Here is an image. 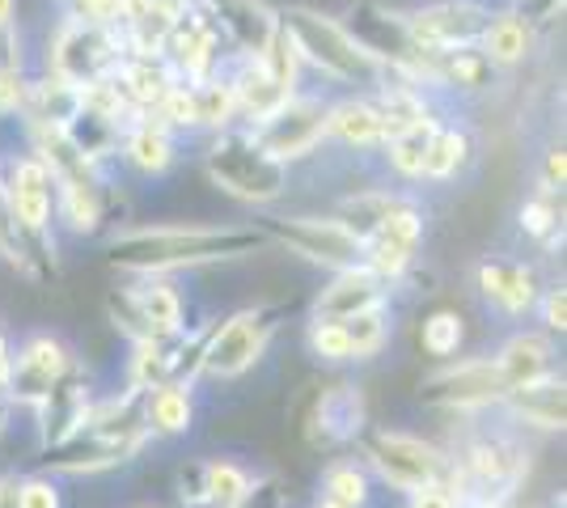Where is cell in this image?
Masks as SVG:
<instances>
[{
	"instance_id": "1",
	"label": "cell",
	"mask_w": 567,
	"mask_h": 508,
	"mask_svg": "<svg viewBox=\"0 0 567 508\" xmlns=\"http://www.w3.org/2000/svg\"><path fill=\"white\" fill-rule=\"evenodd\" d=\"M271 238L259 225H204V220H162L127 225L106 238V255L123 276H178L234 263L267 250Z\"/></svg>"
},
{
	"instance_id": "2",
	"label": "cell",
	"mask_w": 567,
	"mask_h": 508,
	"mask_svg": "<svg viewBox=\"0 0 567 508\" xmlns=\"http://www.w3.org/2000/svg\"><path fill=\"white\" fill-rule=\"evenodd\" d=\"M280 30L288 34L306 76L313 73L318 81L339 85L348 94H373L385 81V64L378 55H369L355 43L352 30L322 9L288 4V9H280Z\"/></svg>"
},
{
	"instance_id": "3",
	"label": "cell",
	"mask_w": 567,
	"mask_h": 508,
	"mask_svg": "<svg viewBox=\"0 0 567 508\" xmlns=\"http://www.w3.org/2000/svg\"><path fill=\"white\" fill-rule=\"evenodd\" d=\"M204 174L220 195H229L246 208H259V212L292 195V169L276 162L241 123L216 136H204Z\"/></svg>"
},
{
	"instance_id": "4",
	"label": "cell",
	"mask_w": 567,
	"mask_h": 508,
	"mask_svg": "<svg viewBox=\"0 0 567 508\" xmlns=\"http://www.w3.org/2000/svg\"><path fill=\"white\" fill-rule=\"evenodd\" d=\"M280 318L284 305H241L213 322L195 386H229V382H241L250 369H259L271 348V335L280 331Z\"/></svg>"
},
{
	"instance_id": "5",
	"label": "cell",
	"mask_w": 567,
	"mask_h": 508,
	"mask_svg": "<svg viewBox=\"0 0 567 508\" xmlns=\"http://www.w3.org/2000/svg\"><path fill=\"white\" fill-rule=\"evenodd\" d=\"M355 445H360L364 470L373 475V484L381 491L411 496V491H424L432 484H445L450 449L436 440L402 433V428H369Z\"/></svg>"
},
{
	"instance_id": "6",
	"label": "cell",
	"mask_w": 567,
	"mask_h": 508,
	"mask_svg": "<svg viewBox=\"0 0 567 508\" xmlns=\"http://www.w3.org/2000/svg\"><path fill=\"white\" fill-rule=\"evenodd\" d=\"M106 310L118 331L127 335V343L174 339L195 326L187 322V297L174 284V276H127L123 289L111 292Z\"/></svg>"
},
{
	"instance_id": "7",
	"label": "cell",
	"mask_w": 567,
	"mask_h": 508,
	"mask_svg": "<svg viewBox=\"0 0 567 508\" xmlns=\"http://www.w3.org/2000/svg\"><path fill=\"white\" fill-rule=\"evenodd\" d=\"M259 229L271 238V246H284L288 255L322 271H343L364 259V242L334 212H288V217L262 212Z\"/></svg>"
},
{
	"instance_id": "8",
	"label": "cell",
	"mask_w": 567,
	"mask_h": 508,
	"mask_svg": "<svg viewBox=\"0 0 567 508\" xmlns=\"http://www.w3.org/2000/svg\"><path fill=\"white\" fill-rule=\"evenodd\" d=\"M504 394H508V382L492 356H453L420 382V403L453 419L492 415Z\"/></svg>"
},
{
	"instance_id": "9",
	"label": "cell",
	"mask_w": 567,
	"mask_h": 508,
	"mask_svg": "<svg viewBox=\"0 0 567 508\" xmlns=\"http://www.w3.org/2000/svg\"><path fill=\"white\" fill-rule=\"evenodd\" d=\"M76 364H81V356L64 335H55V331L25 335L13 348V364H9V386H4L9 407L22 415L39 412Z\"/></svg>"
},
{
	"instance_id": "10",
	"label": "cell",
	"mask_w": 567,
	"mask_h": 508,
	"mask_svg": "<svg viewBox=\"0 0 567 508\" xmlns=\"http://www.w3.org/2000/svg\"><path fill=\"white\" fill-rule=\"evenodd\" d=\"M0 187H4V204H9L13 220L22 225L25 238L51 255L55 250V195H60L55 174L22 145L9 157H0Z\"/></svg>"
},
{
	"instance_id": "11",
	"label": "cell",
	"mask_w": 567,
	"mask_h": 508,
	"mask_svg": "<svg viewBox=\"0 0 567 508\" xmlns=\"http://www.w3.org/2000/svg\"><path fill=\"white\" fill-rule=\"evenodd\" d=\"M123 55L127 48H123V34L115 25L60 18V25L48 39V73L64 76L72 85H94L115 73Z\"/></svg>"
},
{
	"instance_id": "12",
	"label": "cell",
	"mask_w": 567,
	"mask_h": 508,
	"mask_svg": "<svg viewBox=\"0 0 567 508\" xmlns=\"http://www.w3.org/2000/svg\"><path fill=\"white\" fill-rule=\"evenodd\" d=\"M327 102L331 97L322 90H301L288 97L276 115L255 123L250 136L288 169L318 162V153L327 148Z\"/></svg>"
},
{
	"instance_id": "13",
	"label": "cell",
	"mask_w": 567,
	"mask_h": 508,
	"mask_svg": "<svg viewBox=\"0 0 567 508\" xmlns=\"http://www.w3.org/2000/svg\"><path fill=\"white\" fill-rule=\"evenodd\" d=\"M492 0H427L420 9L402 13V30L420 55L478 48L483 25L492 22Z\"/></svg>"
},
{
	"instance_id": "14",
	"label": "cell",
	"mask_w": 567,
	"mask_h": 508,
	"mask_svg": "<svg viewBox=\"0 0 567 508\" xmlns=\"http://www.w3.org/2000/svg\"><path fill=\"white\" fill-rule=\"evenodd\" d=\"M474 284H478L483 305L496 318H504V322L534 318V305H538V297L546 289L543 276H538V263L513 259V255H483L474 263Z\"/></svg>"
},
{
	"instance_id": "15",
	"label": "cell",
	"mask_w": 567,
	"mask_h": 508,
	"mask_svg": "<svg viewBox=\"0 0 567 508\" xmlns=\"http://www.w3.org/2000/svg\"><path fill=\"white\" fill-rule=\"evenodd\" d=\"M364 433H369V398L355 382H331L313 394L306 415L309 449L339 454V449L355 445Z\"/></svg>"
},
{
	"instance_id": "16",
	"label": "cell",
	"mask_w": 567,
	"mask_h": 508,
	"mask_svg": "<svg viewBox=\"0 0 567 508\" xmlns=\"http://www.w3.org/2000/svg\"><path fill=\"white\" fill-rule=\"evenodd\" d=\"M162 60L174 69V76H178L183 85L208 81V76L229 69V51L220 43L216 25L208 22V13L195 9V4H190L178 22L169 25L166 43H162Z\"/></svg>"
},
{
	"instance_id": "17",
	"label": "cell",
	"mask_w": 567,
	"mask_h": 508,
	"mask_svg": "<svg viewBox=\"0 0 567 508\" xmlns=\"http://www.w3.org/2000/svg\"><path fill=\"white\" fill-rule=\"evenodd\" d=\"M195 9L208 13L229 60H255L280 34V9L267 0H195Z\"/></svg>"
},
{
	"instance_id": "18",
	"label": "cell",
	"mask_w": 567,
	"mask_h": 508,
	"mask_svg": "<svg viewBox=\"0 0 567 508\" xmlns=\"http://www.w3.org/2000/svg\"><path fill=\"white\" fill-rule=\"evenodd\" d=\"M390 305H394V289L385 280H378L364 263H355L327 276V284L309 301V318H339L343 322V318L390 310Z\"/></svg>"
},
{
	"instance_id": "19",
	"label": "cell",
	"mask_w": 567,
	"mask_h": 508,
	"mask_svg": "<svg viewBox=\"0 0 567 508\" xmlns=\"http://www.w3.org/2000/svg\"><path fill=\"white\" fill-rule=\"evenodd\" d=\"M499 419H508L517 433H564L567 419V386L564 373H546L538 382L513 386L499 398Z\"/></svg>"
},
{
	"instance_id": "20",
	"label": "cell",
	"mask_w": 567,
	"mask_h": 508,
	"mask_svg": "<svg viewBox=\"0 0 567 508\" xmlns=\"http://www.w3.org/2000/svg\"><path fill=\"white\" fill-rule=\"evenodd\" d=\"M115 162H123V169H132L136 178H166L169 169L183 162V136H174L169 127H162L157 120H132L118 136Z\"/></svg>"
},
{
	"instance_id": "21",
	"label": "cell",
	"mask_w": 567,
	"mask_h": 508,
	"mask_svg": "<svg viewBox=\"0 0 567 508\" xmlns=\"http://www.w3.org/2000/svg\"><path fill=\"white\" fill-rule=\"evenodd\" d=\"M499 73L487 64V55L478 48L441 51V55H424V85L441 97H483L496 90Z\"/></svg>"
},
{
	"instance_id": "22",
	"label": "cell",
	"mask_w": 567,
	"mask_h": 508,
	"mask_svg": "<svg viewBox=\"0 0 567 508\" xmlns=\"http://www.w3.org/2000/svg\"><path fill=\"white\" fill-rule=\"evenodd\" d=\"M225 76H229V90H234L237 123L241 127H255L267 115H276L284 102L292 97V90H284L276 73L262 64V55H255V60H229Z\"/></svg>"
},
{
	"instance_id": "23",
	"label": "cell",
	"mask_w": 567,
	"mask_h": 508,
	"mask_svg": "<svg viewBox=\"0 0 567 508\" xmlns=\"http://www.w3.org/2000/svg\"><path fill=\"white\" fill-rule=\"evenodd\" d=\"M474 162H478V141H474L471 123L457 120V115H445L432 127V136H427L424 183L427 187H450Z\"/></svg>"
},
{
	"instance_id": "24",
	"label": "cell",
	"mask_w": 567,
	"mask_h": 508,
	"mask_svg": "<svg viewBox=\"0 0 567 508\" xmlns=\"http://www.w3.org/2000/svg\"><path fill=\"white\" fill-rule=\"evenodd\" d=\"M327 145L348 148L352 157H373L385 145V132L369 94H343L327 102Z\"/></svg>"
},
{
	"instance_id": "25",
	"label": "cell",
	"mask_w": 567,
	"mask_h": 508,
	"mask_svg": "<svg viewBox=\"0 0 567 508\" xmlns=\"http://www.w3.org/2000/svg\"><path fill=\"white\" fill-rule=\"evenodd\" d=\"M144 428L153 440H178L195 428L199 419V386L190 382H162V386H148L141 398Z\"/></svg>"
},
{
	"instance_id": "26",
	"label": "cell",
	"mask_w": 567,
	"mask_h": 508,
	"mask_svg": "<svg viewBox=\"0 0 567 508\" xmlns=\"http://www.w3.org/2000/svg\"><path fill=\"white\" fill-rule=\"evenodd\" d=\"M478 51L487 55V64H492L496 73L520 69V64H525V60L538 51V25L529 22L525 13H517L513 4H504V9H492V22L483 25Z\"/></svg>"
},
{
	"instance_id": "27",
	"label": "cell",
	"mask_w": 567,
	"mask_h": 508,
	"mask_svg": "<svg viewBox=\"0 0 567 508\" xmlns=\"http://www.w3.org/2000/svg\"><path fill=\"white\" fill-rule=\"evenodd\" d=\"M492 361L504 373L508 390L525 386V382H538V377L559 369L555 364V339L546 335V331H525V326L499 343L496 352H492Z\"/></svg>"
},
{
	"instance_id": "28",
	"label": "cell",
	"mask_w": 567,
	"mask_h": 508,
	"mask_svg": "<svg viewBox=\"0 0 567 508\" xmlns=\"http://www.w3.org/2000/svg\"><path fill=\"white\" fill-rule=\"evenodd\" d=\"M111 76H115V85L132 102L136 115H153L162 106V97L178 85V76L162 55H123Z\"/></svg>"
},
{
	"instance_id": "29",
	"label": "cell",
	"mask_w": 567,
	"mask_h": 508,
	"mask_svg": "<svg viewBox=\"0 0 567 508\" xmlns=\"http://www.w3.org/2000/svg\"><path fill=\"white\" fill-rule=\"evenodd\" d=\"M76 115H81V85H72L64 76L48 73V69L39 76H30V94H25V111L18 123L69 132Z\"/></svg>"
},
{
	"instance_id": "30",
	"label": "cell",
	"mask_w": 567,
	"mask_h": 508,
	"mask_svg": "<svg viewBox=\"0 0 567 508\" xmlns=\"http://www.w3.org/2000/svg\"><path fill=\"white\" fill-rule=\"evenodd\" d=\"M378 491L381 487L373 484V475L364 470L360 458H331L322 466V479H318V496L339 508H373Z\"/></svg>"
},
{
	"instance_id": "31",
	"label": "cell",
	"mask_w": 567,
	"mask_h": 508,
	"mask_svg": "<svg viewBox=\"0 0 567 508\" xmlns=\"http://www.w3.org/2000/svg\"><path fill=\"white\" fill-rule=\"evenodd\" d=\"M517 229L534 246H543L546 255H555V250L564 246V195L534 187V195L520 199Z\"/></svg>"
},
{
	"instance_id": "32",
	"label": "cell",
	"mask_w": 567,
	"mask_h": 508,
	"mask_svg": "<svg viewBox=\"0 0 567 508\" xmlns=\"http://www.w3.org/2000/svg\"><path fill=\"white\" fill-rule=\"evenodd\" d=\"M199 487H204V508H241L255 487V470L234 458H208L199 462Z\"/></svg>"
},
{
	"instance_id": "33",
	"label": "cell",
	"mask_w": 567,
	"mask_h": 508,
	"mask_svg": "<svg viewBox=\"0 0 567 508\" xmlns=\"http://www.w3.org/2000/svg\"><path fill=\"white\" fill-rule=\"evenodd\" d=\"M190 97H195V127H199V136H216V132H225V127L237 123V102L225 73L208 76V81H195Z\"/></svg>"
},
{
	"instance_id": "34",
	"label": "cell",
	"mask_w": 567,
	"mask_h": 508,
	"mask_svg": "<svg viewBox=\"0 0 567 508\" xmlns=\"http://www.w3.org/2000/svg\"><path fill=\"white\" fill-rule=\"evenodd\" d=\"M420 348L436 364L462 356V348H466V318L457 314V310H432V314H424V322H420Z\"/></svg>"
},
{
	"instance_id": "35",
	"label": "cell",
	"mask_w": 567,
	"mask_h": 508,
	"mask_svg": "<svg viewBox=\"0 0 567 508\" xmlns=\"http://www.w3.org/2000/svg\"><path fill=\"white\" fill-rule=\"evenodd\" d=\"M343 326H348V343H352V361H378L394 335V314L369 310V314L343 318Z\"/></svg>"
},
{
	"instance_id": "36",
	"label": "cell",
	"mask_w": 567,
	"mask_h": 508,
	"mask_svg": "<svg viewBox=\"0 0 567 508\" xmlns=\"http://www.w3.org/2000/svg\"><path fill=\"white\" fill-rule=\"evenodd\" d=\"M306 348L313 361L322 364H352V343L348 326L339 318H309L306 322Z\"/></svg>"
},
{
	"instance_id": "37",
	"label": "cell",
	"mask_w": 567,
	"mask_h": 508,
	"mask_svg": "<svg viewBox=\"0 0 567 508\" xmlns=\"http://www.w3.org/2000/svg\"><path fill=\"white\" fill-rule=\"evenodd\" d=\"M18 508H64V491L55 475H18Z\"/></svg>"
},
{
	"instance_id": "38",
	"label": "cell",
	"mask_w": 567,
	"mask_h": 508,
	"mask_svg": "<svg viewBox=\"0 0 567 508\" xmlns=\"http://www.w3.org/2000/svg\"><path fill=\"white\" fill-rule=\"evenodd\" d=\"M30 94V73L25 69H0V123H18Z\"/></svg>"
},
{
	"instance_id": "39",
	"label": "cell",
	"mask_w": 567,
	"mask_h": 508,
	"mask_svg": "<svg viewBox=\"0 0 567 508\" xmlns=\"http://www.w3.org/2000/svg\"><path fill=\"white\" fill-rule=\"evenodd\" d=\"M534 318L543 322V331L550 339H564L567 331V289L564 284H546L538 305H534Z\"/></svg>"
},
{
	"instance_id": "40",
	"label": "cell",
	"mask_w": 567,
	"mask_h": 508,
	"mask_svg": "<svg viewBox=\"0 0 567 508\" xmlns=\"http://www.w3.org/2000/svg\"><path fill=\"white\" fill-rule=\"evenodd\" d=\"M564 178H567L564 145H550V148L543 153V169H538V187H543V191L564 195Z\"/></svg>"
},
{
	"instance_id": "41",
	"label": "cell",
	"mask_w": 567,
	"mask_h": 508,
	"mask_svg": "<svg viewBox=\"0 0 567 508\" xmlns=\"http://www.w3.org/2000/svg\"><path fill=\"white\" fill-rule=\"evenodd\" d=\"M513 9H517V13H525L534 25H546V22H555V18L564 13V0H513Z\"/></svg>"
},
{
	"instance_id": "42",
	"label": "cell",
	"mask_w": 567,
	"mask_h": 508,
	"mask_svg": "<svg viewBox=\"0 0 567 508\" xmlns=\"http://www.w3.org/2000/svg\"><path fill=\"white\" fill-rule=\"evenodd\" d=\"M0 508H18V475L13 470L0 475Z\"/></svg>"
},
{
	"instance_id": "43",
	"label": "cell",
	"mask_w": 567,
	"mask_h": 508,
	"mask_svg": "<svg viewBox=\"0 0 567 508\" xmlns=\"http://www.w3.org/2000/svg\"><path fill=\"white\" fill-rule=\"evenodd\" d=\"M9 364H13V343L0 331V398H4V386H9Z\"/></svg>"
},
{
	"instance_id": "44",
	"label": "cell",
	"mask_w": 567,
	"mask_h": 508,
	"mask_svg": "<svg viewBox=\"0 0 567 508\" xmlns=\"http://www.w3.org/2000/svg\"><path fill=\"white\" fill-rule=\"evenodd\" d=\"M13 13H18V0H0V25H4V22H18Z\"/></svg>"
},
{
	"instance_id": "45",
	"label": "cell",
	"mask_w": 567,
	"mask_h": 508,
	"mask_svg": "<svg viewBox=\"0 0 567 508\" xmlns=\"http://www.w3.org/2000/svg\"><path fill=\"white\" fill-rule=\"evenodd\" d=\"M309 508H339V505H331V500H322V496H313V505Z\"/></svg>"
},
{
	"instance_id": "46",
	"label": "cell",
	"mask_w": 567,
	"mask_h": 508,
	"mask_svg": "<svg viewBox=\"0 0 567 508\" xmlns=\"http://www.w3.org/2000/svg\"><path fill=\"white\" fill-rule=\"evenodd\" d=\"M508 508H520V500H517V505H508Z\"/></svg>"
},
{
	"instance_id": "47",
	"label": "cell",
	"mask_w": 567,
	"mask_h": 508,
	"mask_svg": "<svg viewBox=\"0 0 567 508\" xmlns=\"http://www.w3.org/2000/svg\"><path fill=\"white\" fill-rule=\"evenodd\" d=\"M144 508H153V505H144Z\"/></svg>"
}]
</instances>
